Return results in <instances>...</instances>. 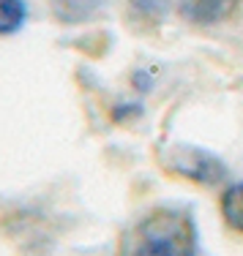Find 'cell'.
Returning a JSON list of instances; mask_svg holds the SVG:
<instances>
[{"label": "cell", "instance_id": "6da1fadb", "mask_svg": "<svg viewBox=\"0 0 243 256\" xmlns=\"http://www.w3.org/2000/svg\"><path fill=\"white\" fill-rule=\"evenodd\" d=\"M115 256H199V224L191 204L159 202L123 229Z\"/></svg>", "mask_w": 243, "mask_h": 256}, {"label": "cell", "instance_id": "7a4b0ae2", "mask_svg": "<svg viewBox=\"0 0 243 256\" xmlns=\"http://www.w3.org/2000/svg\"><path fill=\"white\" fill-rule=\"evenodd\" d=\"M156 161L164 174L197 188H221L224 182H229V166L224 164V158L199 144L169 142L159 148Z\"/></svg>", "mask_w": 243, "mask_h": 256}, {"label": "cell", "instance_id": "3957f363", "mask_svg": "<svg viewBox=\"0 0 243 256\" xmlns=\"http://www.w3.org/2000/svg\"><path fill=\"white\" fill-rule=\"evenodd\" d=\"M240 6L243 0H178V14L189 25L210 28L232 20Z\"/></svg>", "mask_w": 243, "mask_h": 256}, {"label": "cell", "instance_id": "277c9868", "mask_svg": "<svg viewBox=\"0 0 243 256\" xmlns=\"http://www.w3.org/2000/svg\"><path fill=\"white\" fill-rule=\"evenodd\" d=\"M218 218H221L224 229L243 240V180H229L218 188Z\"/></svg>", "mask_w": 243, "mask_h": 256}, {"label": "cell", "instance_id": "5b68a950", "mask_svg": "<svg viewBox=\"0 0 243 256\" xmlns=\"http://www.w3.org/2000/svg\"><path fill=\"white\" fill-rule=\"evenodd\" d=\"M55 22L60 25H82L93 20L101 8V0H47Z\"/></svg>", "mask_w": 243, "mask_h": 256}, {"label": "cell", "instance_id": "8992f818", "mask_svg": "<svg viewBox=\"0 0 243 256\" xmlns=\"http://www.w3.org/2000/svg\"><path fill=\"white\" fill-rule=\"evenodd\" d=\"M28 0H0V38L17 36L28 25Z\"/></svg>", "mask_w": 243, "mask_h": 256}, {"label": "cell", "instance_id": "52a82bcc", "mask_svg": "<svg viewBox=\"0 0 243 256\" xmlns=\"http://www.w3.org/2000/svg\"><path fill=\"white\" fill-rule=\"evenodd\" d=\"M129 8L145 25H161L172 8V0H129Z\"/></svg>", "mask_w": 243, "mask_h": 256}]
</instances>
